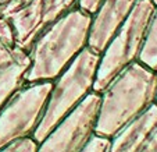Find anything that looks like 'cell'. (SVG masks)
Listing matches in <instances>:
<instances>
[{
  "mask_svg": "<svg viewBox=\"0 0 157 152\" xmlns=\"http://www.w3.org/2000/svg\"><path fill=\"white\" fill-rule=\"evenodd\" d=\"M92 14L74 7L42 31L28 50L24 84L54 81L88 45Z\"/></svg>",
  "mask_w": 157,
  "mask_h": 152,
  "instance_id": "cell-1",
  "label": "cell"
},
{
  "mask_svg": "<svg viewBox=\"0 0 157 152\" xmlns=\"http://www.w3.org/2000/svg\"><path fill=\"white\" fill-rule=\"evenodd\" d=\"M156 96L157 71L138 60L131 63L100 92L95 134L111 138L156 103Z\"/></svg>",
  "mask_w": 157,
  "mask_h": 152,
  "instance_id": "cell-2",
  "label": "cell"
},
{
  "mask_svg": "<svg viewBox=\"0 0 157 152\" xmlns=\"http://www.w3.org/2000/svg\"><path fill=\"white\" fill-rule=\"evenodd\" d=\"M100 53L85 46L68 67L53 81L48 103L38 127L32 134L36 142H42L78 103L93 91Z\"/></svg>",
  "mask_w": 157,
  "mask_h": 152,
  "instance_id": "cell-3",
  "label": "cell"
},
{
  "mask_svg": "<svg viewBox=\"0 0 157 152\" xmlns=\"http://www.w3.org/2000/svg\"><path fill=\"white\" fill-rule=\"evenodd\" d=\"M156 9L151 0H138L124 24L100 53L93 91L100 94L117 74L136 62L143 46L150 18Z\"/></svg>",
  "mask_w": 157,
  "mask_h": 152,
  "instance_id": "cell-4",
  "label": "cell"
},
{
  "mask_svg": "<svg viewBox=\"0 0 157 152\" xmlns=\"http://www.w3.org/2000/svg\"><path fill=\"white\" fill-rule=\"evenodd\" d=\"M53 81L24 84L0 109V149L32 137L48 103Z\"/></svg>",
  "mask_w": 157,
  "mask_h": 152,
  "instance_id": "cell-5",
  "label": "cell"
},
{
  "mask_svg": "<svg viewBox=\"0 0 157 152\" xmlns=\"http://www.w3.org/2000/svg\"><path fill=\"white\" fill-rule=\"evenodd\" d=\"M99 106L100 94L95 91L89 92L38 144L36 152H81L95 134Z\"/></svg>",
  "mask_w": 157,
  "mask_h": 152,
  "instance_id": "cell-6",
  "label": "cell"
},
{
  "mask_svg": "<svg viewBox=\"0 0 157 152\" xmlns=\"http://www.w3.org/2000/svg\"><path fill=\"white\" fill-rule=\"evenodd\" d=\"M77 6L78 0H15L4 15L13 27L15 46L28 52L42 31Z\"/></svg>",
  "mask_w": 157,
  "mask_h": 152,
  "instance_id": "cell-7",
  "label": "cell"
},
{
  "mask_svg": "<svg viewBox=\"0 0 157 152\" xmlns=\"http://www.w3.org/2000/svg\"><path fill=\"white\" fill-rule=\"evenodd\" d=\"M136 2L138 0H101L95 14H92L86 46L101 53L128 18Z\"/></svg>",
  "mask_w": 157,
  "mask_h": 152,
  "instance_id": "cell-8",
  "label": "cell"
},
{
  "mask_svg": "<svg viewBox=\"0 0 157 152\" xmlns=\"http://www.w3.org/2000/svg\"><path fill=\"white\" fill-rule=\"evenodd\" d=\"M156 131L157 103H153L110 138L107 152H140Z\"/></svg>",
  "mask_w": 157,
  "mask_h": 152,
  "instance_id": "cell-9",
  "label": "cell"
},
{
  "mask_svg": "<svg viewBox=\"0 0 157 152\" xmlns=\"http://www.w3.org/2000/svg\"><path fill=\"white\" fill-rule=\"evenodd\" d=\"M31 64L27 50L13 46L0 49V109L24 85V75Z\"/></svg>",
  "mask_w": 157,
  "mask_h": 152,
  "instance_id": "cell-10",
  "label": "cell"
},
{
  "mask_svg": "<svg viewBox=\"0 0 157 152\" xmlns=\"http://www.w3.org/2000/svg\"><path fill=\"white\" fill-rule=\"evenodd\" d=\"M138 62L157 71V6L150 18Z\"/></svg>",
  "mask_w": 157,
  "mask_h": 152,
  "instance_id": "cell-11",
  "label": "cell"
},
{
  "mask_svg": "<svg viewBox=\"0 0 157 152\" xmlns=\"http://www.w3.org/2000/svg\"><path fill=\"white\" fill-rule=\"evenodd\" d=\"M38 151V142L32 137H25L17 140L14 142L6 145L0 149V152H36Z\"/></svg>",
  "mask_w": 157,
  "mask_h": 152,
  "instance_id": "cell-12",
  "label": "cell"
},
{
  "mask_svg": "<svg viewBox=\"0 0 157 152\" xmlns=\"http://www.w3.org/2000/svg\"><path fill=\"white\" fill-rule=\"evenodd\" d=\"M15 46V38L10 21L4 15H0V49Z\"/></svg>",
  "mask_w": 157,
  "mask_h": 152,
  "instance_id": "cell-13",
  "label": "cell"
},
{
  "mask_svg": "<svg viewBox=\"0 0 157 152\" xmlns=\"http://www.w3.org/2000/svg\"><path fill=\"white\" fill-rule=\"evenodd\" d=\"M109 145H110V138L93 134L92 138L88 141V144L83 146L81 152H107Z\"/></svg>",
  "mask_w": 157,
  "mask_h": 152,
  "instance_id": "cell-14",
  "label": "cell"
},
{
  "mask_svg": "<svg viewBox=\"0 0 157 152\" xmlns=\"http://www.w3.org/2000/svg\"><path fill=\"white\" fill-rule=\"evenodd\" d=\"M101 0H78V7L89 14H95L98 7L100 6Z\"/></svg>",
  "mask_w": 157,
  "mask_h": 152,
  "instance_id": "cell-15",
  "label": "cell"
},
{
  "mask_svg": "<svg viewBox=\"0 0 157 152\" xmlns=\"http://www.w3.org/2000/svg\"><path fill=\"white\" fill-rule=\"evenodd\" d=\"M140 152H157V131L150 137V140L146 142Z\"/></svg>",
  "mask_w": 157,
  "mask_h": 152,
  "instance_id": "cell-16",
  "label": "cell"
},
{
  "mask_svg": "<svg viewBox=\"0 0 157 152\" xmlns=\"http://www.w3.org/2000/svg\"><path fill=\"white\" fill-rule=\"evenodd\" d=\"M151 2H153V3H154V4H156V6H157V0H151Z\"/></svg>",
  "mask_w": 157,
  "mask_h": 152,
  "instance_id": "cell-17",
  "label": "cell"
},
{
  "mask_svg": "<svg viewBox=\"0 0 157 152\" xmlns=\"http://www.w3.org/2000/svg\"><path fill=\"white\" fill-rule=\"evenodd\" d=\"M156 103H157V96H156Z\"/></svg>",
  "mask_w": 157,
  "mask_h": 152,
  "instance_id": "cell-18",
  "label": "cell"
}]
</instances>
